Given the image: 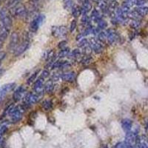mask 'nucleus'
<instances>
[{
    "label": "nucleus",
    "mask_w": 148,
    "mask_h": 148,
    "mask_svg": "<svg viewBox=\"0 0 148 148\" xmlns=\"http://www.w3.org/2000/svg\"><path fill=\"white\" fill-rule=\"evenodd\" d=\"M76 26H77V23H76V21L74 19V20L72 21L71 24V27H70V30L71 32L73 33L75 30V29L76 28Z\"/></svg>",
    "instance_id": "39"
},
{
    "label": "nucleus",
    "mask_w": 148,
    "mask_h": 148,
    "mask_svg": "<svg viewBox=\"0 0 148 148\" xmlns=\"http://www.w3.org/2000/svg\"><path fill=\"white\" fill-rule=\"evenodd\" d=\"M42 108H43L45 111L51 110L53 108V102L51 100H45V101L42 102Z\"/></svg>",
    "instance_id": "23"
},
{
    "label": "nucleus",
    "mask_w": 148,
    "mask_h": 148,
    "mask_svg": "<svg viewBox=\"0 0 148 148\" xmlns=\"http://www.w3.org/2000/svg\"><path fill=\"white\" fill-rule=\"evenodd\" d=\"M71 64H70L68 62H67V61H64V63L62 64V65L61 66L60 69L67 70V69H69V68H71Z\"/></svg>",
    "instance_id": "37"
},
{
    "label": "nucleus",
    "mask_w": 148,
    "mask_h": 148,
    "mask_svg": "<svg viewBox=\"0 0 148 148\" xmlns=\"http://www.w3.org/2000/svg\"><path fill=\"white\" fill-rule=\"evenodd\" d=\"M84 36L83 35V34H79V35H77V36H76V40L77 41H81L82 39H84Z\"/></svg>",
    "instance_id": "47"
},
{
    "label": "nucleus",
    "mask_w": 148,
    "mask_h": 148,
    "mask_svg": "<svg viewBox=\"0 0 148 148\" xmlns=\"http://www.w3.org/2000/svg\"><path fill=\"white\" fill-rule=\"evenodd\" d=\"M99 9H101L102 11H104V10L107 9V2L105 0H101L100 2H99Z\"/></svg>",
    "instance_id": "33"
},
{
    "label": "nucleus",
    "mask_w": 148,
    "mask_h": 148,
    "mask_svg": "<svg viewBox=\"0 0 148 148\" xmlns=\"http://www.w3.org/2000/svg\"><path fill=\"white\" fill-rule=\"evenodd\" d=\"M69 53H70V49L68 48V47H66V48L63 49V50H61L60 52L59 53V55H58V56H59V58H64V57H66V56H69Z\"/></svg>",
    "instance_id": "27"
},
{
    "label": "nucleus",
    "mask_w": 148,
    "mask_h": 148,
    "mask_svg": "<svg viewBox=\"0 0 148 148\" xmlns=\"http://www.w3.org/2000/svg\"><path fill=\"white\" fill-rule=\"evenodd\" d=\"M98 40L101 43L102 42H108V39H107V33L106 31H101L99 35H98Z\"/></svg>",
    "instance_id": "26"
},
{
    "label": "nucleus",
    "mask_w": 148,
    "mask_h": 148,
    "mask_svg": "<svg viewBox=\"0 0 148 148\" xmlns=\"http://www.w3.org/2000/svg\"><path fill=\"white\" fill-rule=\"evenodd\" d=\"M78 1H79V2H81V3H84V2H86V1H87V0H78Z\"/></svg>",
    "instance_id": "50"
},
{
    "label": "nucleus",
    "mask_w": 148,
    "mask_h": 148,
    "mask_svg": "<svg viewBox=\"0 0 148 148\" xmlns=\"http://www.w3.org/2000/svg\"><path fill=\"white\" fill-rule=\"evenodd\" d=\"M18 35L17 33H13L10 36V43H9V48L11 51H15V49L18 46Z\"/></svg>",
    "instance_id": "12"
},
{
    "label": "nucleus",
    "mask_w": 148,
    "mask_h": 148,
    "mask_svg": "<svg viewBox=\"0 0 148 148\" xmlns=\"http://www.w3.org/2000/svg\"><path fill=\"white\" fill-rule=\"evenodd\" d=\"M89 44L92 51H94L96 53L99 54L102 53L103 47L101 45V42L99 40H97L96 39H94V38H92L90 39V41L89 42Z\"/></svg>",
    "instance_id": "8"
},
{
    "label": "nucleus",
    "mask_w": 148,
    "mask_h": 148,
    "mask_svg": "<svg viewBox=\"0 0 148 148\" xmlns=\"http://www.w3.org/2000/svg\"><path fill=\"white\" fill-rule=\"evenodd\" d=\"M93 30H94V28L92 27V26L89 25L86 27L85 30H84V32L82 33L83 35L85 36H88L91 34H93Z\"/></svg>",
    "instance_id": "29"
},
{
    "label": "nucleus",
    "mask_w": 148,
    "mask_h": 148,
    "mask_svg": "<svg viewBox=\"0 0 148 148\" xmlns=\"http://www.w3.org/2000/svg\"><path fill=\"white\" fill-rule=\"evenodd\" d=\"M0 141H1V137H0Z\"/></svg>",
    "instance_id": "52"
},
{
    "label": "nucleus",
    "mask_w": 148,
    "mask_h": 148,
    "mask_svg": "<svg viewBox=\"0 0 148 148\" xmlns=\"http://www.w3.org/2000/svg\"><path fill=\"white\" fill-rule=\"evenodd\" d=\"M51 31L53 36L56 38H62L67 34V29L65 26H53Z\"/></svg>",
    "instance_id": "4"
},
{
    "label": "nucleus",
    "mask_w": 148,
    "mask_h": 148,
    "mask_svg": "<svg viewBox=\"0 0 148 148\" xmlns=\"http://www.w3.org/2000/svg\"><path fill=\"white\" fill-rule=\"evenodd\" d=\"M49 75H50V73H49V71H47V70H45V71H42V73H41L40 78L42 79H47V78L49 76Z\"/></svg>",
    "instance_id": "40"
},
{
    "label": "nucleus",
    "mask_w": 148,
    "mask_h": 148,
    "mask_svg": "<svg viewBox=\"0 0 148 148\" xmlns=\"http://www.w3.org/2000/svg\"><path fill=\"white\" fill-rule=\"evenodd\" d=\"M22 0H10V2H9V4H10V5H11L12 7L14 8L15 7L16 5H18V3L19 2H21Z\"/></svg>",
    "instance_id": "43"
},
{
    "label": "nucleus",
    "mask_w": 148,
    "mask_h": 148,
    "mask_svg": "<svg viewBox=\"0 0 148 148\" xmlns=\"http://www.w3.org/2000/svg\"><path fill=\"white\" fill-rule=\"evenodd\" d=\"M89 42L87 39L84 38L83 39H82L81 41H79V43H78V46L79 47H82V48H84V47H87L88 45H89Z\"/></svg>",
    "instance_id": "28"
},
{
    "label": "nucleus",
    "mask_w": 148,
    "mask_h": 148,
    "mask_svg": "<svg viewBox=\"0 0 148 148\" xmlns=\"http://www.w3.org/2000/svg\"><path fill=\"white\" fill-rule=\"evenodd\" d=\"M5 55L6 54H5V52H0V61H2L5 58Z\"/></svg>",
    "instance_id": "49"
},
{
    "label": "nucleus",
    "mask_w": 148,
    "mask_h": 148,
    "mask_svg": "<svg viewBox=\"0 0 148 148\" xmlns=\"http://www.w3.org/2000/svg\"><path fill=\"white\" fill-rule=\"evenodd\" d=\"M135 10L136 11L137 14L140 16L141 17L145 16L148 14V8L147 7H138L137 8L135 9Z\"/></svg>",
    "instance_id": "21"
},
{
    "label": "nucleus",
    "mask_w": 148,
    "mask_h": 148,
    "mask_svg": "<svg viewBox=\"0 0 148 148\" xmlns=\"http://www.w3.org/2000/svg\"><path fill=\"white\" fill-rule=\"evenodd\" d=\"M136 0H125V4L128 5L129 7H132L133 5H136Z\"/></svg>",
    "instance_id": "42"
},
{
    "label": "nucleus",
    "mask_w": 148,
    "mask_h": 148,
    "mask_svg": "<svg viewBox=\"0 0 148 148\" xmlns=\"http://www.w3.org/2000/svg\"><path fill=\"white\" fill-rule=\"evenodd\" d=\"M45 16L43 14H39L36 16L30 23V30L32 33H36L39 30L40 25L45 21Z\"/></svg>",
    "instance_id": "3"
},
{
    "label": "nucleus",
    "mask_w": 148,
    "mask_h": 148,
    "mask_svg": "<svg viewBox=\"0 0 148 148\" xmlns=\"http://www.w3.org/2000/svg\"><path fill=\"white\" fill-rule=\"evenodd\" d=\"M28 41H23V42H22L20 45H18L16 47V48L15 49V51H14V55H15L16 56H18L21 55V54L23 53L28 48Z\"/></svg>",
    "instance_id": "11"
},
{
    "label": "nucleus",
    "mask_w": 148,
    "mask_h": 148,
    "mask_svg": "<svg viewBox=\"0 0 148 148\" xmlns=\"http://www.w3.org/2000/svg\"><path fill=\"white\" fill-rule=\"evenodd\" d=\"M6 130H7V127L6 126H2L0 127V137L2 136Z\"/></svg>",
    "instance_id": "45"
},
{
    "label": "nucleus",
    "mask_w": 148,
    "mask_h": 148,
    "mask_svg": "<svg viewBox=\"0 0 148 148\" xmlns=\"http://www.w3.org/2000/svg\"><path fill=\"white\" fill-rule=\"evenodd\" d=\"M112 1H115V0H112Z\"/></svg>",
    "instance_id": "53"
},
{
    "label": "nucleus",
    "mask_w": 148,
    "mask_h": 148,
    "mask_svg": "<svg viewBox=\"0 0 148 148\" xmlns=\"http://www.w3.org/2000/svg\"><path fill=\"white\" fill-rule=\"evenodd\" d=\"M97 25H98V27L99 29H104L106 28L107 26H108V23H107L106 21H104V19H100L99 22H97Z\"/></svg>",
    "instance_id": "30"
},
{
    "label": "nucleus",
    "mask_w": 148,
    "mask_h": 148,
    "mask_svg": "<svg viewBox=\"0 0 148 148\" xmlns=\"http://www.w3.org/2000/svg\"><path fill=\"white\" fill-rule=\"evenodd\" d=\"M133 126V122L129 119H124L121 121V127L126 133L130 131Z\"/></svg>",
    "instance_id": "16"
},
{
    "label": "nucleus",
    "mask_w": 148,
    "mask_h": 148,
    "mask_svg": "<svg viewBox=\"0 0 148 148\" xmlns=\"http://www.w3.org/2000/svg\"><path fill=\"white\" fill-rule=\"evenodd\" d=\"M130 26L133 28H138L140 26V21L136 20V19H133L130 22Z\"/></svg>",
    "instance_id": "35"
},
{
    "label": "nucleus",
    "mask_w": 148,
    "mask_h": 148,
    "mask_svg": "<svg viewBox=\"0 0 148 148\" xmlns=\"http://www.w3.org/2000/svg\"><path fill=\"white\" fill-rule=\"evenodd\" d=\"M39 73V71H36V72L34 73V74H33L32 76H30V78H29L28 79H27V84H31V83L33 82H34V80H36V77H37V74Z\"/></svg>",
    "instance_id": "34"
},
{
    "label": "nucleus",
    "mask_w": 148,
    "mask_h": 148,
    "mask_svg": "<svg viewBox=\"0 0 148 148\" xmlns=\"http://www.w3.org/2000/svg\"><path fill=\"white\" fill-rule=\"evenodd\" d=\"M136 146L138 148H148V138L145 136H141L137 138Z\"/></svg>",
    "instance_id": "14"
},
{
    "label": "nucleus",
    "mask_w": 148,
    "mask_h": 148,
    "mask_svg": "<svg viewBox=\"0 0 148 148\" xmlns=\"http://www.w3.org/2000/svg\"><path fill=\"white\" fill-rule=\"evenodd\" d=\"M108 42L110 45L115 44L119 40V36L114 29L109 28L106 31Z\"/></svg>",
    "instance_id": "6"
},
{
    "label": "nucleus",
    "mask_w": 148,
    "mask_h": 148,
    "mask_svg": "<svg viewBox=\"0 0 148 148\" xmlns=\"http://www.w3.org/2000/svg\"><path fill=\"white\" fill-rule=\"evenodd\" d=\"M123 145H124V148H136V147L133 146L131 145H129V144L126 143V142H123Z\"/></svg>",
    "instance_id": "46"
},
{
    "label": "nucleus",
    "mask_w": 148,
    "mask_h": 148,
    "mask_svg": "<svg viewBox=\"0 0 148 148\" xmlns=\"http://www.w3.org/2000/svg\"><path fill=\"white\" fill-rule=\"evenodd\" d=\"M92 1H94V2H99L100 0H92Z\"/></svg>",
    "instance_id": "51"
},
{
    "label": "nucleus",
    "mask_w": 148,
    "mask_h": 148,
    "mask_svg": "<svg viewBox=\"0 0 148 148\" xmlns=\"http://www.w3.org/2000/svg\"><path fill=\"white\" fill-rule=\"evenodd\" d=\"M0 20L2 22V27L10 30L12 26V19L7 10L2 9L0 10Z\"/></svg>",
    "instance_id": "2"
},
{
    "label": "nucleus",
    "mask_w": 148,
    "mask_h": 148,
    "mask_svg": "<svg viewBox=\"0 0 148 148\" xmlns=\"http://www.w3.org/2000/svg\"><path fill=\"white\" fill-rule=\"evenodd\" d=\"M92 58L91 57L90 55H85L84 57H82L81 60V63L83 65H88L92 62Z\"/></svg>",
    "instance_id": "24"
},
{
    "label": "nucleus",
    "mask_w": 148,
    "mask_h": 148,
    "mask_svg": "<svg viewBox=\"0 0 148 148\" xmlns=\"http://www.w3.org/2000/svg\"><path fill=\"white\" fill-rule=\"evenodd\" d=\"M25 89L23 87H19L15 90L14 93V99L15 101H18L21 99L25 93Z\"/></svg>",
    "instance_id": "17"
},
{
    "label": "nucleus",
    "mask_w": 148,
    "mask_h": 148,
    "mask_svg": "<svg viewBox=\"0 0 148 148\" xmlns=\"http://www.w3.org/2000/svg\"><path fill=\"white\" fill-rule=\"evenodd\" d=\"M43 80L44 79L39 78V79H38L35 82L34 84V91H35V92L38 96L43 94V92L45 91V87L43 85Z\"/></svg>",
    "instance_id": "10"
},
{
    "label": "nucleus",
    "mask_w": 148,
    "mask_h": 148,
    "mask_svg": "<svg viewBox=\"0 0 148 148\" xmlns=\"http://www.w3.org/2000/svg\"><path fill=\"white\" fill-rule=\"evenodd\" d=\"M39 99V96L34 92H28L25 96V103L26 105H32L37 102Z\"/></svg>",
    "instance_id": "9"
},
{
    "label": "nucleus",
    "mask_w": 148,
    "mask_h": 148,
    "mask_svg": "<svg viewBox=\"0 0 148 148\" xmlns=\"http://www.w3.org/2000/svg\"><path fill=\"white\" fill-rule=\"evenodd\" d=\"M30 1L33 7L35 8H38L42 4V0H30Z\"/></svg>",
    "instance_id": "31"
},
{
    "label": "nucleus",
    "mask_w": 148,
    "mask_h": 148,
    "mask_svg": "<svg viewBox=\"0 0 148 148\" xmlns=\"http://www.w3.org/2000/svg\"><path fill=\"white\" fill-rule=\"evenodd\" d=\"M137 138H138V135L137 132L136 131H129L126 133L125 136V141L126 143L131 145L133 146H136Z\"/></svg>",
    "instance_id": "5"
},
{
    "label": "nucleus",
    "mask_w": 148,
    "mask_h": 148,
    "mask_svg": "<svg viewBox=\"0 0 148 148\" xmlns=\"http://www.w3.org/2000/svg\"><path fill=\"white\" fill-rule=\"evenodd\" d=\"M64 7L67 9L72 8H73V1L72 0H65V5Z\"/></svg>",
    "instance_id": "41"
},
{
    "label": "nucleus",
    "mask_w": 148,
    "mask_h": 148,
    "mask_svg": "<svg viewBox=\"0 0 148 148\" xmlns=\"http://www.w3.org/2000/svg\"><path fill=\"white\" fill-rule=\"evenodd\" d=\"M146 2L147 0H136V5L139 6V7H141V6L145 5Z\"/></svg>",
    "instance_id": "44"
},
{
    "label": "nucleus",
    "mask_w": 148,
    "mask_h": 148,
    "mask_svg": "<svg viewBox=\"0 0 148 148\" xmlns=\"http://www.w3.org/2000/svg\"><path fill=\"white\" fill-rule=\"evenodd\" d=\"M72 14L74 17H78L82 14V8L79 5H73L72 8Z\"/></svg>",
    "instance_id": "22"
},
{
    "label": "nucleus",
    "mask_w": 148,
    "mask_h": 148,
    "mask_svg": "<svg viewBox=\"0 0 148 148\" xmlns=\"http://www.w3.org/2000/svg\"><path fill=\"white\" fill-rule=\"evenodd\" d=\"M67 42L66 41H61L59 43L58 45V47H59L60 50H63V49L66 48L67 47Z\"/></svg>",
    "instance_id": "38"
},
{
    "label": "nucleus",
    "mask_w": 148,
    "mask_h": 148,
    "mask_svg": "<svg viewBox=\"0 0 148 148\" xmlns=\"http://www.w3.org/2000/svg\"><path fill=\"white\" fill-rule=\"evenodd\" d=\"M92 5L90 3L89 0H87L82 4V15H87L88 12L90 11Z\"/></svg>",
    "instance_id": "18"
},
{
    "label": "nucleus",
    "mask_w": 148,
    "mask_h": 148,
    "mask_svg": "<svg viewBox=\"0 0 148 148\" xmlns=\"http://www.w3.org/2000/svg\"><path fill=\"white\" fill-rule=\"evenodd\" d=\"M14 85H15L14 84H8L2 86V88L0 90V101L3 99L4 97H5L10 90H12L14 89Z\"/></svg>",
    "instance_id": "13"
},
{
    "label": "nucleus",
    "mask_w": 148,
    "mask_h": 148,
    "mask_svg": "<svg viewBox=\"0 0 148 148\" xmlns=\"http://www.w3.org/2000/svg\"><path fill=\"white\" fill-rule=\"evenodd\" d=\"M81 21L84 25H88L90 22V18L87 15H83Z\"/></svg>",
    "instance_id": "36"
},
{
    "label": "nucleus",
    "mask_w": 148,
    "mask_h": 148,
    "mask_svg": "<svg viewBox=\"0 0 148 148\" xmlns=\"http://www.w3.org/2000/svg\"><path fill=\"white\" fill-rule=\"evenodd\" d=\"M14 9V14L18 18H24L27 15V10L25 7L22 5H16L15 7L13 8Z\"/></svg>",
    "instance_id": "7"
},
{
    "label": "nucleus",
    "mask_w": 148,
    "mask_h": 148,
    "mask_svg": "<svg viewBox=\"0 0 148 148\" xmlns=\"http://www.w3.org/2000/svg\"><path fill=\"white\" fill-rule=\"evenodd\" d=\"M90 19L96 22H99V21L101 19V14H100L99 11L98 10H96V9L92 10V12H91Z\"/></svg>",
    "instance_id": "19"
},
{
    "label": "nucleus",
    "mask_w": 148,
    "mask_h": 148,
    "mask_svg": "<svg viewBox=\"0 0 148 148\" xmlns=\"http://www.w3.org/2000/svg\"><path fill=\"white\" fill-rule=\"evenodd\" d=\"M114 148H124V145H123L122 142H119V143H117L115 145Z\"/></svg>",
    "instance_id": "48"
},
{
    "label": "nucleus",
    "mask_w": 148,
    "mask_h": 148,
    "mask_svg": "<svg viewBox=\"0 0 148 148\" xmlns=\"http://www.w3.org/2000/svg\"><path fill=\"white\" fill-rule=\"evenodd\" d=\"M53 80H48L47 82L45 84L44 87H45V91L47 92H51L53 90V88H54V84L53 82Z\"/></svg>",
    "instance_id": "20"
},
{
    "label": "nucleus",
    "mask_w": 148,
    "mask_h": 148,
    "mask_svg": "<svg viewBox=\"0 0 148 148\" xmlns=\"http://www.w3.org/2000/svg\"><path fill=\"white\" fill-rule=\"evenodd\" d=\"M82 53L80 50L79 49H75L73 51V52L71 54V58L72 59H78L79 58L81 57Z\"/></svg>",
    "instance_id": "25"
},
{
    "label": "nucleus",
    "mask_w": 148,
    "mask_h": 148,
    "mask_svg": "<svg viewBox=\"0 0 148 148\" xmlns=\"http://www.w3.org/2000/svg\"><path fill=\"white\" fill-rule=\"evenodd\" d=\"M64 61L63 60H57L56 61L54 64L52 66V69H56V68H60L61 66L62 65V64L64 63Z\"/></svg>",
    "instance_id": "32"
},
{
    "label": "nucleus",
    "mask_w": 148,
    "mask_h": 148,
    "mask_svg": "<svg viewBox=\"0 0 148 148\" xmlns=\"http://www.w3.org/2000/svg\"><path fill=\"white\" fill-rule=\"evenodd\" d=\"M61 79L67 82H73L76 79V73L74 72H66L61 74Z\"/></svg>",
    "instance_id": "15"
},
{
    "label": "nucleus",
    "mask_w": 148,
    "mask_h": 148,
    "mask_svg": "<svg viewBox=\"0 0 148 148\" xmlns=\"http://www.w3.org/2000/svg\"><path fill=\"white\" fill-rule=\"evenodd\" d=\"M25 112V108L22 106H17L15 108H10L8 110V113L10 116V119L13 122H18L22 118V115Z\"/></svg>",
    "instance_id": "1"
}]
</instances>
